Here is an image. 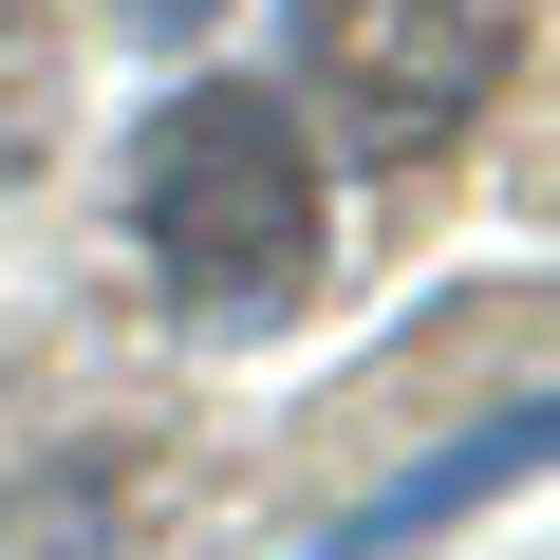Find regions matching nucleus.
I'll use <instances>...</instances> for the list:
<instances>
[{"label":"nucleus","instance_id":"1","mask_svg":"<svg viewBox=\"0 0 560 560\" xmlns=\"http://www.w3.org/2000/svg\"><path fill=\"white\" fill-rule=\"evenodd\" d=\"M131 206H150V261H168L187 318H280L300 261H318V131L280 94H243V75H206V94L150 113V187Z\"/></svg>","mask_w":560,"mask_h":560},{"label":"nucleus","instance_id":"3","mask_svg":"<svg viewBox=\"0 0 560 560\" xmlns=\"http://www.w3.org/2000/svg\"><path fill=\"white\" fill-rule=\"evenodd\" d=\"M131 20H150V38H168V20H206V0H131Z\"/></svg>","mask_w":560,"mask_h":560},{"label":"nucleus","instance_id":"2","mask_svg":"<svg viewBox=\"0 0 560 560\" xmlns=\"http://www.w3.org/2000/svg\"><path fill=\"white\" fill-rule=\"evenodd\" d=\"M486 57H504L486 0H300V75H318L374 150H448V131L486 113Z\"/></svg>","mask_w":560,"mask_h":560}]
</instances>
